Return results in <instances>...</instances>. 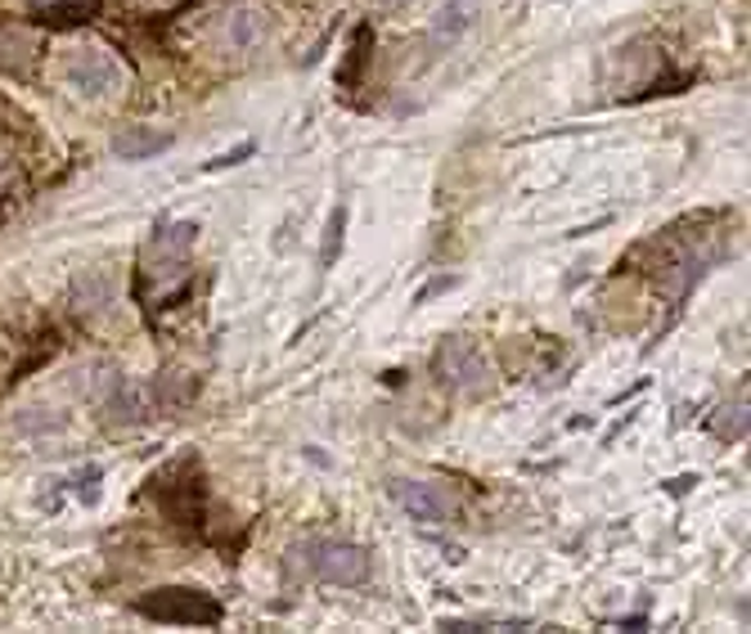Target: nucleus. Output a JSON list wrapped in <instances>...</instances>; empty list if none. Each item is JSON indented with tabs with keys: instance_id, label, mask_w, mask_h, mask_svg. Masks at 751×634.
Here are the masks:
<instances>
[{
	"instance_id": "obj_7",
	"label": "nucleus",
	"mask_w": 751,
	"mask_h": 634,
	"mask_svg": "<svg viewBox=\"0 0 751 634\" xmlns=\"http://www.w3.org/2000/svg\"><path fill=\"white\" fill-rule=\"evenodd\" d=\"M163 148H171V135H154V131H127V135H118V154H122V163H144V158H154V154H163Z\"/></svg>"
},
{
	"instance_id": "obj_10",
	"label": "nucleus",
	"mask_w": 751,
	"mask_h": 634,
	"mask_svg": "<svg viewBox=\"0 0 751 634\" xmlns=\"http://www.w3.org/2000/svg\"><path fill=\"white\" fill-rule=\"evenodd\" d=\"M252 154H257V144H239V148H235V154H220V158H212V163H207V171H220V167H235L239 158H252Z\"/></svg>"
},
{
	"instance_id": "obj_11",
	"label": "nucleus",
	"mask_w": 751,
	"mask_h": 634,
	"mask_svg": "<svg viewBox=\"0 0 751 634\" xmlns=\"http://www.w3.org/2000/svg\"><path fill=\"white\" fill-rule=\"evenodd\" d=\"M455 284H460L455 275H441V279H432L428 288H419V297H415V307H428V297H432V292H445V288H455Z\"/></svg>"
},
{
	"instance_id": "obj_4",
	"label": "nucleus",
	"mask_w": 751,
	"mask_h": 634,
	"mask_svg": "<svg viewBox=\"0 0 751 634\" xmlns=\"http://www.w3.org/2000/svg\"><path fill=\"white\" fill-rule=\"evenodd\" d=\"M437 374H441L445 387H455V392H481L486 387V360H481L477 343L450 338L437 351Z\"/></svg>"
},
{
	"instance_id": "obj_8",
	"label": "nucleus",
	"mask_w": 751,
	"mask_h": 634,
	"mask_svg": "<svg viewBox=\"0 0 751 634\" xmlns=\"http://www.w3.org/2000/svg\"><path fill=\"white\" fill-rule=\"evenodd\" d=\"M468 14H473V10H468V0H450V5L441 10V23H437V41H455V36L473 23Z\"/></svg>"
},
{
	"instance_id": "obj_5",
	"label": "nucleus",
	"mask_w": 751,
	"mask_h": 634,
	"mask_svg": "<svg viewBox=\"0 0 751 634\" xmlns=\"http://www.w3.org/2000/svg\"><path fill=\"white\" fill-rule=\"evenodd\" d=\"M266 32H271L266 10H257V5H235L230 14H225V23H220V41H225V50L248 55V50H257L261 41H266Z\"/></svg>"
},
{
	"instance_id": "obj_6",
	"label": "nucleus",
	"mask_w": 751,
	"mask_h": 634,
	"mask_svg": "<svg viewBox=\"0 0 751 634\" xmlns=\"http://www.w3.org/2000/svg\"><path fill=\"white\" fill-rule=\"evenodd\" d=\"M392 500L415 522H445L450 517V500L437 487H428V481H392Z\"/></svg>"
},
{
	"instance_id": "obj_3",
	"label": "nucleus",
	"mask_w": 751,
	"mask_h": 634,
	"mask_svg": "<svg viewBox=\"0 0 751 634\" xmlns=\"http://www.w3.org/2000/svg\"><path fill=\"white\" fill-rule=\"evenodd\" d=\"M140 612L158 617V621H176V625H216L220 621V603H212L199 589H158V599H140Z\"/></svg>"
},
{
	"instance_id": "obj_12",
	"label": "nucleus",
	"mask_w": 751,
	"mask_h": 634,
	"mask_svg": "<svg viewBox=\"0 0 751 634\" xmlns=\"http://www.w3.org/2000/svg\"><path fill=\"white\" fill-rule=\"evenodd\" d=\"M373 5H379V10H405L409 0H373Z\"/></svg>"
},
{
	"instance_id": "obj_2",
	"label": "nucleus",
	"mask_w": 751,
	"mask_h": 634,
	"mask_svg": "<svg viewBox=\"0 0 751 634\" xmlns=\"http://www.w3.org/2000/svg\"><path fill=\"white\" fill-rule=\"evenodd\" d=\"M63 82L78 91V95H86V99H104V95H112L122 86V68H118V59H112L108 50H78L68 63H63Z\"/></svg>"
},
{
	"instance_id": "obj_1",
	"label": "nucleus",
	"mask_w": 751,
	"mask_h": 634,
	"mask_svg": "<svg viewBox=\"0 0 751 634\" xmlns=\"http://www.w3.org/2000/svg\"><path fill=\"white\" fill-rule=\"evenodd\" d=\"M293 563L324 585H365L373 576L369 549H360L351 540H307L293 549Z\"/></svg>"
},
{
	"instance_id": "obj_9",
	"label": "nucleus",
	"mask_w": 751,
	"mask_h": 634,
	"mask_svg": "<svg viewBox=\"0 0 751 634\" xmlns=\"http://www.w3.org/2000/svg\"><path fill=\"white\" fill-rule=\"evenodd\" d=\"M343 226H347V207H337L333 220H329V239H324V252H320V266L329 271L333 266V252L343 248Z\"/></svg>"
}]
</instances>
